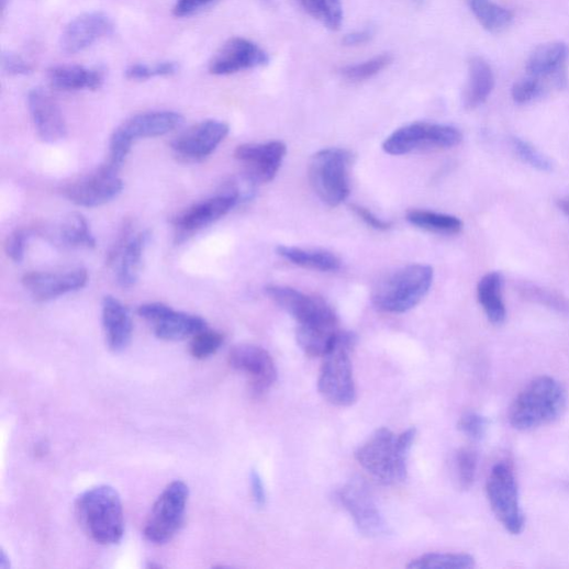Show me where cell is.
I'll use <instances>...</instances> for the list:
<instances>
[{
    "mask_svg": "<svg viewBox=\"0 0 569 569\" xmlns=\"http://www.w3.org/2000/svg\"><path fill=\"white\" fill-rule=\"evenodd\" d=\"M415 437V428H409L398 436L387 427L379 428L358 447L355 458L377 481L386 486L404 483Z\"/></svg>",
    "mask_w": 569,
    "mask_h": 569,
    "instance_id": "cell-1",
    "label": "cell"
},
{
    "mask_svg": "<svg viewBox=\"0 0 569 569\" xmlns=\"http://www.w3.org/2000/svg\"><path fill=\"white\" fill-rule=\"evenodd\" d=\"M567 406V392L549 376L534 379L514 400L509 421L513 428L533 431L557 421Z\"/></svg>",
    "mask_w": 569,
    "mask_h": 569,
    "instance_id": "cell-2",
    "label": "cell"
},
{
    "mask_svg": "<svg viewBox=\"0 0 569 569\" xmlns=\"http://www.w3.org/2000/svg\"><path fill=\"white\" fill-rule=\"evenodd\" d=\"M76 514L93 542L115 545L122 540L125 532L124 511L115 489L101 486L86 491L77 499Z\"/></svg>",
    "mask_w": 569,
    "mask_h": 569,
    "instance_id": "cell-3",
    "label": "cell"
},
{
    "mask_svg": "<svg viewBox=\"0 0 569 569\" xmlns=\"http://www.w3.org/2000/svg\"><path fill=\"white\" fill-rule=\"evenodd\" d=\"M433 279L434 270L428 265L402 267L378 282L372 293V303L386 313L409 312L428 294Z\"/></svg>",
    "mask_w": 569,
    "mask_h": 569,
    "instance_id": "cell-4",
    "label": "cell"
},
{
    "mask_svg": "<svg viewBox=\"0 0 569 569\" xmlns=\"http://www.w3.org/2000/svg\"><path fill=\"white\" fill-rule=\"evenodd\" d=\"M356 341L353 333L341 331L321 368L319 391L328 403L338 408H348L357 399L350 359Z\"/></svg>",
    "mask_w": 569,
    "mask_h": 569,
    "instance_id": "cell-5",
    "label": "cell"
},
{
    "mask_svg": "<svg viewBox=\"0 0 569 569\" xmlns=\"http://www.w3.org/2000/svg\"><path fill=\"white\" fill-rule=\"evenodd\" d=\"M352 165V153L343 148L322 149L312 157L310 180L323 203L336 208L348 199Z\"/></svg>",
    "mask_w": 569,
    "mask_h": 569,
    "instance_id": "cell-6",
    "label": "cell"
},
{
    "mask_svg": "<svg viewBox=\"0 0 569 569\" xmlns=\"http://www.w3.org/2000/svg\"><path fill=\"white\" fill-rule=\"evenodd\" d=\"M266 293L271 301L298 322V327L339 330L336 313L326 301L319 297L308 295L292 288L280 287V284H270L266 288Z\"/></svg>",
    "mask_w": 569,
    "mask_h": 569,
    "instance_id": "cell-7",
    "label": "cell"
},
{
    "mask_svg": "<svg viewBox=\"0 0 569 569\" xmlns=\"http://www.w3.org/2000/svg\"><path fill=\"white\" fill-rule=\"evenodd\" d=\"M461 141V133L454 126L416 122L390 135L383 143V149L390 155L400 156L421 150L451 148Z\"/></svg>",
    "mask_w": 569,
    "mask_h": 569,
    "instance_id": "cell-8",
    "label": "cell"
},
{
    "mask_svg": "<svg viewBox=\"0 0 569 569\" xmlns=\"http://www.w3.org/2000/svg\"><path fill=\"white\" fill-rule=\"evenodd\" d=\"M487 493L493 513L512 535H520L525 527L518 486L513 467L506 461L498 462L491 470Z\"/></svg>",
    "mask_w": 569,
    "mask_h": 569,
    "instance_id": "cell-9",
    "label": "cell"
},
{
    "mask_svg": "<svg viewBox=\"0 0 569 569\" xmlns=\"http://www.w3.org/2000/svg\"><path fill=\"white\" fill-rule=\"evenodd\" d=\"M188 498V487L181 481H175L164 490L144 527L147 540L161 545L172 539L183 523Z\"/></svg>",
    "mask_w": 569,
    "mask_h": 569,
    "instance_id": "cell-10",
    "label": "cell"
},
{
    "mask_svg": "<svg viewBox=\"0 0 569 569\" xmlns=\"http://www.w3.org/2000/svg\"><path fill=\"white\" fill-rule=\"evenodd\" d=\"M124 182L119 171L105 164L97 171L89 174L64 188V197L80 208H100L118 199Z\"/></svg>",
    "mask_w": 569,
    "mask_h": 569,
    "instance_id": "cell-11",
    "label": "cell"
},
{
    "mask_svg": "<svg viewBox=\"0 0 569 569\" xmlns=\"http://www.w3.org/2000/svg\"><path fill=\"white\" fill-rule=\"evenodd\" d=\"M137 313L142 319L153 324L156 337L161 341H182L208 328L204 319L177 312L161 303L142 305Z\"/></svg>",
    "mask_w": 569,
    "mask_h": 569,
    "instance_id": "cell-12",
    "label": "cell"
},
{
    "mask_svg": "<svg viewBox=\"0 0 569 569\" xmlns=\"http://www.w3.org/2000/svg\"><path fill=\"white\" fill-rule=\"evenodd\" d=\"M232 368L244 372L255 395L266 393L276 382L277 368L270 354L256 345L241 344L228 354Z\"/></svg>",
    "mask_w": 569,
    "mask_h": 569,
    "instance_id": "cell-13",
    "label": "cell"
},
{
    "mask_svg": "<svg viewBox=\"0 0 569 569\" xmlns=\"http://www.w3.org/2000/svg\"><path fill=\"white\" fill-rule=\"evenodd\" d=\"M228 133L230 126L226 123L210 120L188 129L177 136L170 146L178 157L200 161L211 156Z\"/></svg>",
    "mask_w": 569,
    "mask_h": 569,
    "instance_id": "cell-14",
    "label": "cell"
},
{
    "mask_svg": "<svg viewBox=\"0 0 569 569\" xmlns=\"http://www.w3.org/2000/svg\"><path fill=\"white\" fill-rule=\"evenodd\" d=\"M288 154L282 142L274 141L264 144H244L234 152V157L245 168V176L253 183L271 181Z\"/></svg>",
    "mask_w": 569,
    "mask_h": 569,
    "instance_id": "cell-15",
    "label": "cell"
},
{
    "mask_svg": "<svg viewBox=\"0 0 569 569\" xmlns=\"http://www.w3.org/2000/svg\"><path fill=\"white\" fill-rule=\"evenodd\" d=\"M268 63L269 56L259 45L244 37H233L213 56L209 70L216 76H227Z\"/></svg>",
    "mask_w": 569,
    "mask_h": 569,
    "instance_id": "cell-16",
    "label": "cell"
},
{
    "mask_svg": "<svg viewBox=\"0 0 569 569\" xmlns=\"http://www.w3.org/2000/svg\"><path fill=\"white\" fill-rule=\"evenodd\" d=\"M338 501L353 517L360 533L377 537L387 531V523L370 492L360 482L353 481L339 490Z\"/></svg>",
    "mask_w": 569,
    "mask_h": 569,
    "instance_id": "cell-17",
    "label": "cell"
},
{
    "mask_svg": "<svg viewBox=\"0 0 569 569\" xmlns=\"http://www.w3.org/2000/svg\"><path fill=\"white\" fill-rule=\"evenodd\" d=\"M114 33L113 21L104 13L91 12L72 20L64 30L59 47L67 55L81 53Z\"/></svg>",
    "mask_w": 569,
    "mask_h": 569,
    "instance_id": "cell-18",
    "label": "cell"
},
{
    "mask_svg": "<svg viewBox=\"0 0 569 569\" xmlns=\"http://www.w3.org/2000/svg\"><path fill=\"white\" fill-rule=\"evenodd\" d=\"M568 55V47L564 43L540 45L526 63V75L543 83L548 92L553 89H562L567 83Z\"/></svg>",
    "mask_w": 569,
    "mask_h": 569,
    "instance_id": "cell-19",
    "label": "cell"
},
{
    "mask_svg": "<svg viewBox=\"0 0 569 569\" xmlns=\"http://www.w3.org/2000/svg\"><path fill=\"white\" fill-rule=\"evenodd\" d=\"M88 272L77 268L65 272L33 271L24 275L22 282L36 302H48L86 287Z\"/></svg>",
    "mask_w": 569,
    "mask_h": 569,
    "instance_id": "cell-20",
    "label": "cell"
},
{
    "mask_svg": "<svg viewBox=\"0 0 569 569\" xmlns=\"http://www.w3.org/2000/svg\"><path fill=\"white\" fill-rule=\"evenodd\" d=\"M241 202L235 187L222 196L209 199L177 215L172 223L180 234L187 235L202 230L227 215Z\"/></svg>",
    "mask_w": 569,
    "mask_h": 569,
    "instance_id": "cell-21",
    "label": "cell"
},
{
    "mask_svg": "<svg viewBox=\"0 0 569 569\" xmlns=\"http://www.w3.org/2000/svg\"><path fill=\"white\" fill-rule=\"evenodd\" d=\"M29 109L38 136L46 143H57L67 135L63 112L44 88H34L29 93Z\"/></svg>",
    "mask_w": 569,
    "mask_h": 569,
    "instance_id": "cell-22",
    "label": "cell"
},
{
    "mask_svg": "<svg viewBox=\"0 0 569 569\" xmlns=\"http://www.w3.org/2000/svg\"><path fill=\"white\" fill-rule=\"evenodd\" d=\"M182 123L183 118L176 112H149L131 118L115 132L134 143L137 140L164 136Z\"/></svg>",
    "mask_w": 569,
    "mask_h": 569,
    "instance_id": "cell-23",
    "label": "cell"
},
{
    "mask_svg": "<svg viewBox=\"0 0 569 569\" xmlns=\"http://www.w3.org/2000/svg\"><path fill=\"white\" fill-rule=\"evenodd\" d=\"M103 326L111 350L123 352L132 341L133 322L127 308L114 297H107L102 304Z\"/></svg>",
    "mask_w": 569,
    "mask_h": 569,
    "instance_id": "cell-24",
    "label": "cell"
},
{
    "mask_svg": "<svg viewBox=\"0 0 569 569\" xmlns=\"http://www.w3.org/2000/svg\"><path fill=\"white\" fill-rule=\"evenodd\" d=\"M495 86V76L491 65L476 56L468 63V80L462 93V104L468 111L483 105Z\"/></svg>",
    "mask_w": 569,
    "mask_h": 569,
    "instance_id": "cell-25",
    "label": "cell"
},
{
    "mask_svg": "<svg viewBox=\"0 0 569 569\" xmlns=\"http://www.w3.org/2000/svg\"><path fill=\"white\" fill-rule=\"evenodd\" d=\"M47 77L51 86L62 91L98 90L104 83L101 70L78 65L55 66Z\"/></svg>",
    "mask_w": 569,
    "mask_h": 569,
    "instance_id": "cell-26",
    "label": "cell"
},
{
    "mask_svg": "<svg viewBox=\"0 0 569 569\" xmlns=\"http://www.w3.org/2000/svg\"><path fill=\"white\" fill-rule=\"evenodd\" d=\"M149 237L148 231L133 236L119 258L118 281L123 289H132L138 281Z\"/></svg>",
    "mask_w": 569,
    "mask_h": 569,
    "instance_id": "cell-27",
    "label": "cell"
},
{
    "mask_svg": "<svg viewBox=\"0 0 569 569\" xmlns=\"http://www.w3.org/2000/svg\"><path fill=\"white\" fill-rule=\"evenodd\" d=\"M504 278L499 271L487 274L479 282L478 298L489 321L501 325L506 319V308L503 299Z\"/></svg>",
    "mask_w": 569,
    "mask_h": 569,
    "instance_id": "cell-28",
    "label": "cell"
},
{
    "mask_svg": "<svg viewBox=\"0 0 569 569\" xmlns=\"http://www.w3.org/2000/svg\"><path fill=\"white\" fill-rule=\"evenodd\" d=\"M277 254L298 266L320 271H336L342 265L341 259L335 254L323 249L279 245Z\"/></svg>",
    "mask_w": 569,
    "mask_h": 569,
    "instance_id": "cell-29",
    "label": "cell"
},
{
    "mask_svg": "<svg viewBox=\"0 0 569 569\" xmlns=\"http://www.w3.org/2000/svg\"><path fill=\"white\" fill-rule=\"evenodd\" d=\"M467 2L473 16L491 33L504 32L513 22L512 12L493 3L492 0H467Z\"/></svg>",
    "mask_w": 569,
    "mask_h": 569,
    "instance_id": "cell-30",
    "label": "cell"
},
{
    "mask_svg": "<svg viewBox=\"0 0 569 569\" xmlns=\"http://www.w3.org/2000/svg\"><path fill=\"white\" fill-rule=\"evenodd\" d=\"M299 7L330 31L337 32L344 23L342 0H297Z\"/></svg>",
    "mask_w": 569,
    "mask_h": 569,
    "instance_id": "cell-31",
    "label": "cell"
},
{
    "mask_svg": "<svg viewBox=\"0 0 569 569\" xmlns=\"http://www.w3.org/2000/svg\"><path fill=\"white\" fill-rule=\"evenodd\" d=\"M408 221L417 228L445 235H454L462 230V222L456 216L425 210H412Z\"/></svg>",
    "mask_w": 569,
    "mask_h": 569,
    "instance_id": "cell-32",
    "label": "cell"
},
{
    "mask_svg": "<svg viewBox=\"0 0 569 569\" xmlns=\"http://www.w3.org/2000/svg\"><path fill=\"white\" fill-rule=\"evenodd\" d=\"M58 239L68 247H97V239L90 232L86 219L78 213L70 214L60 225Z\"/></svg>",
    "mask_w": 569,
    "mask_h": 569,
    "instance_id": "cell-33",
    "label": "cell"
},
{
    "mask_svg": "<svg viewBox=\"0 0 569 569\" xmlns=\"http://www.w3.org/2000/svg\"><path fill=\"white\" fill-rule=\"evenodd\" d=\"M476 558L468 554L429 553L413 559L408 567L469 569L476 567Z\"/></svg>",
    "mask_w": 569,
    "mask_h": 569,
    "instance_id": "cell-34",
    "label": "cell"
},
{
    "mask_svg": "<svg viewBox=\"0 0 569 569\" xmlns=\"http://www.w3.org/2000/svg\"><path fill=\"white\" fill-rule=\"evenodd\" d=\"M393 56L384 53L364 62L350 64L341 68V75L353 82H360L383 72L393 64Z\"/></svg>",
    "mask_w": 569,
    "mask_h": 569,
    "instance_id": "cell-35",
    "label": "cell"
},
{
    "mask_svg": "<svg viewBox=\"0 0 569 569\" xmlns=\"http://www.w3.org/2000/svg\"><path fill=\"white\" fill-rule=\"evenodd\" d=\"M479 466L478 453L471 448H460L455 456V471L458 487L469 490L476 482Z\"/></svg>",
    "mask_w": 569,
    "mask_h": 569,
    "instance_id": "cell-36",
    "label": "cell"
},
{
    "mask_svg": "<svg viewBox=\"0 0 569 569\" xmlns=\"http://www.w3.org/2000/svg\"><path fill=\"white\" fill-rule=\"evenodd\" d=\"M223 343V334L207 328L193 336L189 350L194 358L203 360L216 354Z\"/></svg>",
    "mask_w": 569,
    "mask_h": 569,
    "instance_id": "cell-37",
    "label": "cell"
},
{
    "mask_svg": "<svg viewBox=\"0 0 569 569\" xmlns=\"http://www.w3.org/2000/svg\"><path fill=\"white\" fill-rule=\"evenodd\" d=\"M548 90L538 80L525 75L512 88V98L520 105L535 102L545 97Z\"/></svg>",
    "mask_w": 569,
    "mask_h": 569,
    "instance_id": "cell-38",
    "label": "cell"
},
{
    "mask_svg": "<svg viewBox=\"0 0 569 569\" xmlns=\"http://www.w3.org/2000/svg\"><path fill=\"white\" fill-rule=\"evenodd\" d=\"M512 146L518 157L527 163L533 168H536L540 171H551L554 168V164L549 157L544 155L540 150H538L535 146L532 144L521 140V138H513L512 140Z\"/></svg>",
    "mask_w": 569,
    "mask_h": 569,
    "instance_id": "cell-39",
    "label": "cell"
},
{
    "mask_svg": "<svg viewBox=\"0 0 569 569\" xmlns=\"http://www.w3.org/2000/svg\"><path fill=\"white\" fill-rule=\"evenodd\" d=\"M179 66L175 62H161L153 66L146 64H133L125 74L126 77L133 80H146L155 77H165L175 75Z\"/></svg>",
    "mask_w": 569,
    "mask_h": 569,
    "instance_id": "cell-40",
    "label": "cell"
},
{
    "mask_svg": "<svg viewBox=\"0 0 569 569\" xmlns=\"http://www.w3.org/2000/svg\"><path fill=\"white\" fill-rule=\"evenodd\" d=\"M457 427L469 439L481 440L488 433L489 421L481 414L470 412L459 419Z\"/></svg>",
    "mask_w": 569,
    "mask_h": 569,
    "instance_id": "cell-41",
    "label": "cell"
},
{
    "mask_svg": "<svg viewBox=\"0 0 569 569\" xmlns=\"http://www.w3.org/2000/svg\"><path fill=\"white\" fill-rule=\"evenodd\" d=\"M29 238L30 232L26 230H16L8 237L5 252L13 261L20 264L24 260Z\"/></svg>",
    "mask_w": 569,
    "mask_h": 569,
    "instance_id": "cell-42",
    "label": "cell"
},
{
    "mask_svg": "<svg viewBox=\"0 0 569 569\" xmlns=\"http://www.w3.org/2000/svg\"><path fill=\"white\" fill-rule=\"evenodd\" d=\"M216 2L219 0H176L172 14L176 18L192 16Z\"/></svg>",
    "mask_w": 569,
    "mask_h": 569,
    "instance_id": "cell-43",
    "label": "cell"
},
{
    "mask_svg": "<svg viewBox=\"0 0 569 569\" xmlns=\"http://www.w3.org/2000/svg\"><path fill=\"white\" fill-rule=\"evenodd\" d=\"M3 68L8 74L14 76H25L33 71V67L29 62L13 53L3 55Z\"/></svg>",
    "mask_w": 569,
    "mask_h": 569,
    "instance_id": "cell-44",
    "label": "cell"
},
{
    "mask_svg": "<svg viewBox=\"0 0 569 569\" xmlns=\"http://www.w3.org/2000/svg\"><path fill=\"white\" fill-rule=\"evenodd\" d=\"M352 210L366 225L376 231L384 232L392 228L391 222L377 217L373 213L362 207L353 205Z\"/></svg>",
    "mask_w": 569,
    "mask_h": 569,
    "instance_id": "cell-45",
    "label": "cell"
},
{
    "mask_svg": "<svg viewBox=\"0 0 569 569\" xmlns=\"http://www.w3.org/2000/svg\"><path fill=\"white\" fill-rule=\"evenodd\" d=\"M132 224L125 223L122 230L120 231L116 243L113 245L112 249L108 256V264H115L121 257L123 250L125 249L129 242L132 239Z\"/></svg>",
    "mask_w": 569,
    "mask_h": 569,
    "instance_id": "cell-46",
    "label": "cell"
},
{
    "mask_svg": "<svg viewBox=\"0 0 569 569\" xmlns=\"http://www.w3.org/2000/svg\"><path fill=\"white\" fill-rule=\"evenodd\" d=\"M373 37V31L371 29H362L348 33L343 38V44L346 47H358L367 44Z\"/></svg>",
    "mask_w": 569,
    "mask_h": 569,
    "instance_id": "cell-47",
    "label": "cell"
},
{
    "mask_svg": "<svg viewBox=\"0 0 569 569\" xmlns=\"http://www.w3.org/2000/svg\"><path fill=\"white\" fill-rule=\"evenodd\" d=\"M250 489L256 505L264 506L267 500L266 490L257 470H252L250 472Z\"/></svg>",
    "mask_w": 569,
    "mask_h": 569,
    "instance_id": "cell-48",
    "label": "cell"
},
{
    "mask_svg": "<svg viewBox=\"0 0 569 569\" xmlns=\"http://www.w3.org/2000/svg\"><path fill=\"white\" fill-rule=\"evenodd\" d=\"M559 210L569 217V196L557 201Z\"/></svg>",
    "mask_w": 569,
    "mask_h": 569,
    "instance_id": "cell-49",
    "label": "cell"
},
{
    "mask_svg": "<svg viewBox=\"0 0 569 569\" xmlns=\"http://www.w3.org/2000/svg\"><path fill=\"white\" fill-rule=\"evenodd\" d=\"M11 568V561L8 557L7 553L2 550V556H0V569H9Z\"/></svg>",
    "mask_w": 569,
    "mask_h": 569,
    "instance_id": "cell-50",
    "label": "cell"
}]
</instances>
